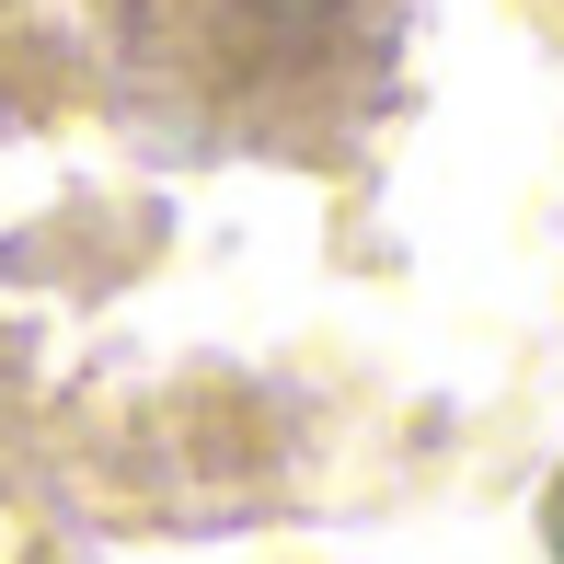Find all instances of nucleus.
Here are the masks:
<instances>
[{
    "mask_svg": "<svg viewBox=\"0 0 564 564\" xmlns=\"http://www.w3.org/2000/svg\"><path fill=\"white\" fill-rule=\"evenodd\" d=\"M415 0H105L116 116L173 162H346L403 93Z\"/></svg>",
    "mask_w": 564,
    "mask_h": 564,
    "instance_id": "1",
    "label": "nucleus"
},
{
    "mask_svg": "<svg viewBox=\"0 0 564 564\" xmlns=\"http://www.w3.org/2000/svg\"><path fill=\"white\" fill-rule=\"evenodd\" d=\"M542 542H553V564H564V473H553V496H542Z\"/></svg>",
    "mask_w": 564,
    "mask_h": 564,
    "instance_id": "2",
    "label": "nucleus"
}]
</instances>
